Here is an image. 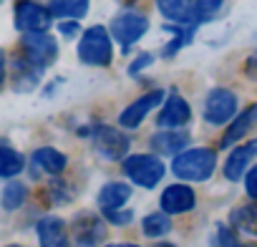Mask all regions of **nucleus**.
Instances as JSON below:
<instances>
[{
	"mask_svg": "<svg viewBox=\"0 0 257 247\" xmlns=\"http://www.w3.org/2000/svg\"><path fill=\"white\" fill-rule=\"evenodd\" d=\"M36 232H38L41 247H68V229L61 217H53V214L43 217L36 224Z\"/></svg>",
	"mask_w": 257,
	"mask_h": 247,
	"instance_id": "12",
	"label": "nucleus"
},
{
	"mask_svg": "<svg viewBox=\"0 0 257 247\" xmlns=\"http://www.w3.org/2000/svg\"><path fill=\"white\" fill-rule=\"evenodd\" d=\"M152 63H154V56H152V53H142L139 58H134V61H132V66H128V73L137 76L139 71H144V68H147V66H152Z\"/></svg>",
	"mask_w": 257,
	"mask_h": 247,
	"instance_id": "29",
	"label": "nucleus"
},
{
	"mask_svg": "<svg viewBox=\"0 0 257 247\" xmlns=\"http://www.w3.org/2000/svg\"><path fill=\"white\" fill-rule=\"evenodd\" d=\"M237 113V96L229 88H214L209 91L204 101V121L212 127H222V124L232 121Z\"/></svg>",
	"mask_w": 257,
	"mask_h": 247,
	"instance_id": "5",
	"label": "nucleus"
},
{
	"mask_svg": "<svg viewBox=\"0 0 257 247\" xmlns=\"http://www.w3.org/2000/svg\"><path fill=\"white\" fill-rule=\"evenodd\" d=\"M123 172L134 184L144 189H154L164 177V164L154 154H134L123 159Z\"/></svg>",
	"mask_w": 257,
	"mask_h": 247,
	"instance_id": "3",
	"label": "nucleus"
},
{
	"mask_svg": "<svg viewBox=\"0 0 257 247\" xmlns=\"http://www.w3.org/2000/svg\"><path fill=\"white\" fill-rule=\"evenodd\" d=\"M132 197V187L123 184V182H108L101 187L98 192V207L101 209H118L128 202Z\"/></svg>",
	"mask_w": 257,
	"mask_h": 247,
	"instance_id": "18",
	"label": "nucleus"
},
{
	"mask_svg": "<svg viewBox=\"0 0 257 247\" xmlns=\"http://www.w3.org/2000/svg\"><path fill=\"white\" fill-rule=\"evenodd\" d=\"M214 169H217V154L207 147L187 149V152L177 154L174 164H172V172L187 182H207L214 174Z\"/></svg>",
	"mask_w": 257,
	"mask_h": 247,
	"instance_id": "1",
	"label": "nucleus"
},
{
	"mask_svg": "<svg viewBox=\"0 0 257 247\" xmlns=\"http://www.w3.org/2000/svg\"><path fill=\"white\" fill-rule=\"evenodd\" d=\"M162 247H172V244H162Z\"/></svg>",
	"mask_w": 257,
	"mask_h": 247,
	"instance_id": "36",
	"label": "nucleus"
},
{
	"mask_svg": "<svg viewBox=\"0 0 257 247\" xmlns=\"http://www.w3.org/2000/svg\"><path fill=\"white\" fill-rule=\"evenodd\" d=\"M41 71L38 66H33L28 58H21L13 63V86L16 91H33L41 81Z\"/></svg>",
	"mask_w": 257,
	"mask_h": 247,
	"instance_id": "19",
	"label": "nucleus"
},
{
	"mask_svg": "<svg viewBox=\"0 0 257 247\" xmlns=\"http://www.w3.org/2000/svg\"><path fill=\"white\" fill-rule=\"evenodd\" d=\"M6 247H23V244H6Z\"/></svg>",
	"mask_w": 257,
	"mask_h": 247,
	"instance_id": "35",
	"label": "nucleus"
},
{
	"mask_svg": "<svg viewBox=\"0 0 257 247\" xmlns=\"http://www.w3.org/2000/svg\"><path fill=\"white\" fill-rule=\"evenodd\" d=\"M3 81H6V68H3V63H0V86H3Z\"/></svg>",
	"mask_w": 257,
	"mask_h": 247,
	"instance_id": "34",
	"label": "nucleus"
},
{
	"mask_svg": "<svg viewBox=\"0 0 257 247\" xmlns=\"http://www.w3.org/2000/svg\"><path fill=\"white\" fill-rule=\"evenodd\" d=\"M222 6H224V0H197V6H194V23L214 21L219 16Z\"/></svg>",
	"mask_w": 257,
	"mask_h": 247,
	"instance_id": "26",
	"label": "nucleus"
},
{
	"mask_svg": "<svg viewBox=\"0 0 257 247\" xmlns=\"http://www.w3.org/2000/svg\"><path fill=\"white\" fill-rule=\"evenodd\" d=\"M169 229H172V219H169L167 212H152V214H147V217L142 219V232H144L147 237H152V239L164 237Z\"/></svg>",
	"mask_w": 257,
	"mask_h": 247,
	"instance_id": "24",
	"label": "nucleus"
},
{
	"mask_svg": "<svg viewBox=\"0 0 257 247\" xmlns=\"http://www.w3.org/2000/svg\"><path fill=\"white\" fill-rule=\"evenodd\" d=\"M23 58L38 68H48L58 58V43L48 33H26L23 36Z\"/></svg>",
	"mask_w": 257,
	"mask_h": 247,
	"instance_id": "6",
	"label": "nucleus"
},
{
	"mask_svg": "<svg viewBox=\"0 0 257 247\" xmlns=\"http://www.w3.org/2000/svg\"><path fill=\"white\" fill-rule=\"evenodd\" d=\"M103 214H106V219L108 222H113V224H128L134 219V212L132 209H103Z\"/></svg>",
	"mask_w": 257,
	"mask_h": 247,
	"instance_id": "28",
	"label": "nucleus"
},
{
	"mask_svg": "<svg viewBox=\"0 0 257 247\" xmlns=\"http://www.w3.org/2000/svg\"><path fill=\"white\" fill-rule=\"evenodd\" d=\"M26 197H28L26 184H21V182H8L6 189H3V194H0V204H3V209H8V212H16V209L23 207Z\"/></svg>",
	"mask_w": 257,
	"mask_h": 247,
	"instance_id": "25",
	"label": "nucleus"
},
{
	"mask_svg": "<svg viewBox=\"0 0 257 247\" xmlns=\"http://www.w3.org/2000/svg\"><path fill=\"white\" fill-rule=\"evenodd\" d=\"M51 18V11L33 0H21L16 6V28L23 33H48Z\"/></svg>",
	"mask_w": 257,
	"mask_h": 247,
	"instance_id": "7",
	"label": "nucleus"
},
{
	"mask_svg": "<svg viewBox=\"0 0 257 247\" xmlns=\"http://www.w3.org/2000/svg\"><path fill=\"white\" fill-rule=\"evenodd\" d=\"M194 204H197L194 189L187 184H172L162 192V212L167 214H184L194 209Z\"/></svg>",
	"mask_w": 257,
	"mask_h": 247,
	"instance_id": "11",
	"label": "nucleus"
},
{
	"mask_svg": "<svg viewBox=\"0 0 257 247\" xmlns=\"http://www.w3.org/2000/svg\"><path fill=\"white\" fill-rule=\"evenodd\" d=\"M58 31H61L66 38H73V36L78 33V23H66V21H63V23L58 26Z\"/></svg>",
	"mask_w": 257,
	"mask_h": 247,
	"instance_id": "32",
	"label": "nucleus"
},
{
	"mask_svg": "<svg viewBox=\"0 0 257 247\" xmlns=\"http://www.w3.org/2000/svg\"><path fill=\"white\" fill-rule=\"evenodd\" d=\"M192 116V108L187 103V98H182L179 93H169V98L164 101L159 116H157V127L162 129H179L189 121Z\"/></svg>",
	"mask_w": 257,
	"mask_h": 247,
	"instance_id": "10",
	"label": "nucleus"
},
{
	"mask_svg": "<svg viewBox=\"0 0 257 247\" xmlns=\"http://www.w3.org/2000/svg\"><path fill=\"white\" fill-rule=\"evenodd\" d=\"M229 222L234 229H239L247 237H257V204H242L232 209Z\"/></svg>",
	"mask_w": 257,
	"mask_h": 247,
	"instance_id": "21",
	"label": "nucleus"
},
{
	"mask_svg": "<svg viewBox=\"0 0 257 247\" xmlns=\"http://www.w3.org/2000/svg\"><path fill=\"white\" fill-rule=\"evenodd\" d=\"M189 144V134L187 132H179V129H167V132H157L152 137V149L157 154H164V157H177L182 154V149H187Z\"/></svg>",
	"mask_w": 257,
	"mask_h": 247,
	"instance_id": "14",
	"label": "nucleus"
},
{
	"mask_svg": "<svg viewBox=\"0 0 257 247\" xmlns=\"http://www.w3.org/2000/svg\"><path fill=\"white\" fill-rule=\"evenodd\" d=\"M257 157V139H252V142H247V144H239L229 157H227V162H224V177L229 179V182H237L244 172H247V167H249V162Z\"/></svg>",
	"mask_w": 257,
	"mask_h": 247,
	"instance_id": "13",
	"label": "nucleus"
},
{
	"mask_svg": "<svg viewBox=\"0 0 257 247\" xmlns=\"http://www.w3.org/2000/svg\"><path fill=\"white\" fill-rule=\"evenodd\" d=\"M147 31H149V18L142 16V13H134V11L118 13V16L111 21V36H113V41H116L121 48L134 46L139 38H144Z\"/></svg>",
	"mask_w": 257,
	"mask_h": 247,
	"instance_id": "4",
	"label": "nucleus"
},
{
	"mask_svg": "<svg viewBox=\"0 0 257 247\" xmlns=\"http://www.w3.org/2000/svg\"><path fill=\"white\" fill-rule=\"evenodd\" d=\"M106 247H139V244H132V242H118V244H106Z\"/></svg>",
	"mask_w": 257,
	"mask_h": 247,
	"instance_id": "33",
	"label": "nucleus"
},
{
	"mask_svg": "<svg viewBox=\"0 0 257 247\" xmlns=\"http://www.w3.org/2000/svg\"><path fill=\"white\" fill-rule=\"evenodd\" d=\"M244 73H247L249 78H254V81H257V51H254V53H249V58L244 61Z\"/></svg>",
	"mask_w": 257,
	"mask_h": 247,
	"instance_id": "31",
	"label": "nucleus"
},
{
	"mask_svg": "<svg viewBox=\"0 0 257 247\" xmlns=\"http://www.w3.org/2000/svg\"><path fill=\"white\" fill-rule=\"evenodd\" d=\"M252 127H257V103H252L249 108H244V111L229 124L227 134L222 137V149H229L232 144H237Z\"/></svg>",
	"mask_w": 257,
	"mask_h": 247,
	"instance_id": "15",
	"label": "nucleus"
},
{
	"mask_svg": "<svg viewBox=\"0 0 257 247\" xmlns=\"http://www.w3.org/2000/svg\"><path fill=\"white\" fill-rule=\"evenodd\" d=\"M23 167H26V159L16 149H11L8 144L0 142V177H3V179L18 177L23 172Z\"/></svg>",
	"mask_w": 257,
	"mask_h": 247,
	"instance_id": "23",
	"label": "nucleus"
},
{
	"mask_svg": "<svg viewBox=\"0 0 257 247\" xmlns=\"http://www.w3.org/2000/svg\"><path fill=\"white\" fill-rule=\"evenodd\" d=\"M48 11H51V16H56V18L81 21V18L88 13V0H51Z\"/></svg>",
	"mask_w": 257,
	"mask_h": 247,
	"instance_id": "22",
	"label": "nucleus"
},
{
	"mask_svg": "<svg viewBox=\"0 0 257 247\" xmlns=\"http://www.w3.org/2000/svg\"><path fill=\"white\" fill-rule=\"evenodd\" d=\"M244 189H247V194H249L252 199H257V164L247 172V177H244Z\"/></svg>",
	"mask_w": 257,
	"mask_h": 247,
	"instance_id": "30",
	"label": "nucleus"
},
{
	"mask_svg": "<svg viewBox=\"0 0 257 247\" xmlns=\"http://www.w3.org/2000/svg\"><path fill=\"white\" fill-rule=\"evenodd\" d=\"M103 237H106V229H103V222L96 214H81V217H76V239L81 244L93 247Z\"/></svg>",
	"mask_w": 257,
	"mask_h": 247,
	"instance_id": "16",
	"label": "nucleus"
},
{
	"mask_svg": "<svg viewBox=\"0 0 257 247\" xmlns=\"http://www.w3.org/2000/svg\"><path fill=\"white\" fill-rule=\"evenodd\" d=\"M33 164L38 169H43L46 174H61L66 169L68 159H66V154H61L53 147H41V149L33 152Z\"/></svg>",
	"mask_w": 257,
	"mask_h": 247,
	"instance_id": "20",
	"label": "nucleus"
},
{
	"mask_svg": "<svg viewBox=\"0 0 257 247\" xmlns=\"http://www.w3.org/2000/svg\"><path fill=\"white\" fill-rule=\"evenodd\" d=\"M194 6H197V0H157L159 13L169 21H177V23H192Z\"/></svg>",
	"mask_w": 257,
	"mask_h": 247,
	"instance_id": "17",
	"label": "nucleus"
},
{
	"mask_svg": "<svg viewBox=\"0 0 257 247\" xmlns=\"http://www.w3.org/2000/svg\"><path fill=\"white\" fill-rule=\"evenodd\" d=\"M93 147L96 152L103 157V159H123L126 152H128V137L113 127H106V124H101V127L93 129Z\"/></svg>",
	"mask_w": 257,
	"mask_h": 247,
	"instance_id": "8",
	"label": "nucleus"
},
{
	"mask_svg": "<svg viewBox=\"0 0 257 247\" xmlns=\"http://www.w3.org/2000/svg\"><path fill=\"white\" fill-rule=\"evenodd\" d=\"M164 101V91L159 88V91H152V93H144V96H139L134 103H128L123 111H121V116H118V124L123 129H137L139 124L159 106Z\"/></svg>",
	"mask_w": 257,
	"mask_h": 247,
	"instance_id": "9",
	"label": "nucleus"
},
{
	"mask_svg": "<svg viewBox=\"0 0 257 247\" xmlns=\"http://www.w3.org/2000/svg\"><path fill=\"white\" fill-rule=\"evenodd\" d=\"M217 244H219V247H249V244H239L234 229H229V227H224V224L217 227Z\"/></svg>",
	"mask_w": 257,
	"mask_h": 247,
	"instance_id": "27",
	"label": "nucleus"
},
{
	"mask_svg": "<svg viewBox=\"0 0 257 247\" xmlns=\"http://www.w3.org/2000/svg\"><path fill=\"white\" fill-rule=\"evenodd\" d=\"M78 58L86 66H108L113 58V48H111V33L103 26H93L88 28L81 41H78Z\"/></svg>",
	"mask_w": 257,
	"mask_h": 247,
	"instance_id": "2",
	"label": "nucleus"
}]
</instances>
